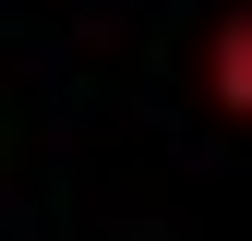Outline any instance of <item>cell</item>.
<instances>
[{
	"mask_svg": "<svg viewBox=\"0 0 252 241\" xmlns=\"http://www.w3.org/2000/svg\"><path fill=\"white\" fill-rule=\"evenodd\" d=\"M204 73H216V97H228V109H252V12L216 24V60H204Z\"/></svg>",
	"mask_w": 252,
	"mask_h": 241,
	"instance_id": "cell-1",
	"label": "cell"
}]
</instances>
